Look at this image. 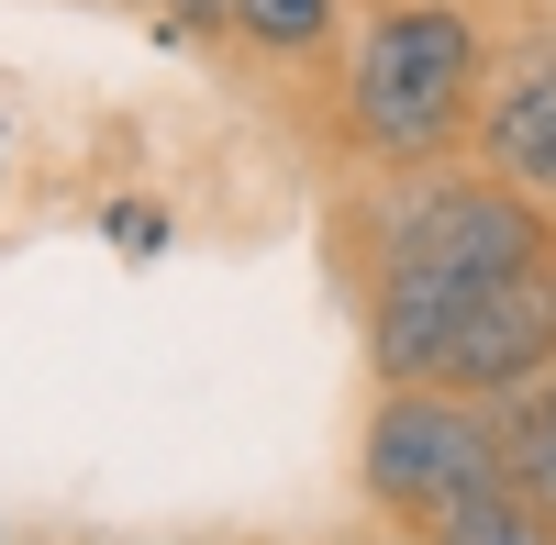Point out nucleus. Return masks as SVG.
Wrapping results in <instances>:
<instances>
[{"mask_svg":"<svg viewBox=\"0 0 556 545\" xmlns=\"http://www.w3.org/2000/svg\"><path fill=\"white\" fill-rule=\"evenodd\" d=\"M545 267V212L513 178H412L367 212V279H490Z\"/></svg>","mask_w":556,"mask_h":545,"instance_id":"obj_3","label":"nucleus"},{"mask_svg":"<svg viewBox=\"0 0 556 545\" xmlns=\"http://www.w3.org/2000/svg\"><path fill=\"white\" fill-rule=\"evenodd\" d=\"M424 545H556V512L534 502L523 479H490V490H468L456 512H434Z\"/></svg>","mask_w":556,"mask_h":545,"instance_id":"obj_6","label":"nucleus"},{"mask_svg":"<svg viewBox=\"0 0 556 545\" xmlns=\"http://www.w3.org/2000/svg\"><path fill=\"white\" fill-rule=\"evenodd\" d=\"M367 368L390 390H468L513 401L556 368V279L490 267V279H367Z\"/></svg>","mask_w":556,"mask_h":545,"instance_id":"obj_1","label":"nucleus"},{"mask_svg":"<svg viewBox=\"0 0 556 545\" xmlns=\"http://www.w3.org/2000/svg\"><path fill=\"white\" fill-rule=\"evenodd\" d=\"M501 445H513V479H523L534 502L556 512V368H545L534 390H513V401H501Z\"/></svg>","mask_w":556,"mask_h":545,"instance_id":"obj_7","label":"nucleus"},{"mask_svg":"<svg viewBox=\"0 0 556 545\" xmlns=\"http://www.w3.org/2000/svg\"><path fill=\"white\" fill-rule=\"evenodd\" d=\"M479 145H490V178H513L523 201H556V56L501 78V101L479 112Z\"/></svg>","mask_w":556,"mask_h":545,"instance_id":"obj_5","label":"nucleus"},{"mask_svg":"<svg viewBox=\"0 0 556 545\" xmlns=\"http://www.w3.org/2000/svg\"><path fill=\"white\" fill-rule=\"evenodd\" d=\"M212 23L256 34L267 56H312V45L334 34V0H212Z\"/></svg>","mask_w":556,"mask_h":545,"instance_id":"obj_8","label":"nucleus"},{"mask_svg":"<svg viewBox=\"0 0 556 545\" xmlns=\"http://www.w3.org/2000/svg\"><path fill=\"white\" fill-rule=\"evenodd\" d=\"M178 12H212V0H178Z\"/></svg>","mask_w":556,"mask_h":545,"instance_id":"obj_10","label":"nucleus"},{"mask_svg":"<svg viewBox=\"0 0 556 545\" xmlns=\"http://www.w3.org/2000/svg\"><path fill=\"white\" fill-rule=\"evenodd\" d=\"M468 89H479V34L445 12V0H412V12H379L345 67V123L367 156H434L456 123H468Z\"/></svg>","mask_w":556,"mask_h":545,"instance_id":"obj_2","label":"nucleus"},{"mask_svg":"<svg viewBox=\"0 0 556 545\" xmlns=\"http://www.w3.org/2000/svg\"><path fill=\"white\" fill-rule=\"evenodd\" d=\"M356 468H367V502L424 534L434 512L468 502V490L513 479V445H501V413L468 401V390H390L379 413H367Z\"/></svg>","mask_w":556,"mask_h":545,"instance_id":"obj_4","label":"nucleus"},{"mask_svg":"<svg viewBox=\"0 0 556 545\" xmlns=\"http://www.w3.org/2000/svg\"><path fill=\"white\" fill-rule=\"evenodd\" d=\"M101 235H112L123 256H156V245H167V212H156V201H112V212H101Z\"/></svg>","mask_w":556,"mask_h":545,"instance_id":"obj_9","label":"nucleus"}]
</instances>
